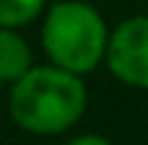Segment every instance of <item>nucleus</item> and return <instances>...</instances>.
Segmentation results:
<instances>
[{
    "mask_svg": "<svg viewBox=\"0 0 148 145\" xmlns=\"http://www.w3.org/2000/svg\"><path fill=\"white\" fill-rule=\"evenodd\" d=\"M88 91L79 74L60 66H33L11 85L8 110L19 129L30 134H63L85 112Z\"/></svg>",
    "mask_w": 148,
    "mask_h": 145,
    "instance_id": "f257e3e1",
    "label": "nucleus"
},
{
    "mask_svg": "<svg viewBox=\"0 0 148 145\" xmlns=\"http://www.w3.org/2000/svg\"><path fill=\"white\" fill-rule=\"evenodd\" d=\"M41 44L49 63L85 77L107 58L104 16L85 0H60L52 3L44 16Z\"/></svg>",
    "mask_w": 148,
    "mask_h": 145,
    "instance_id": "f03ea898",
    "label": "nucleus"
},
{
    "mask_svg": "<svg viewBox=\"0 0 148 145\" xmlns=\"http://www.w3.org/2000/svg\"><path fill=\"white\" fill-rule=\"evenodd\" d=\"M104 60L121 82L148 91V14L129 16L115 27Z\"/></svg>",
    "mask_w": 148,
    "mask_h": 145,
    "instance_id": "7ed1b4c3",
    "label": "nucleus"
},
{
    "mask_svg": "<svg viewBox=\"0 0 148 145\" xmlns=\"http://www.w3.org/2000/svg\"><path fill=\"white\" fill-rule=\"evenodd\" d=\"M33 52L27 41L16 33V27H0V82L3 85H14L19 82L30 66Z\"/></svg>",
    "mask_w": 148,
    "mask_h": 145,
    "instance_id": "20e7f679",
    "label": "nucleus"
},
{
    "mask_svg": "<svg viewBox=\"0 0 148 145\" xmlns=\"http://www.w3.org/2000/svg\"><path fill=\"white\" fill-rule=\"evenodd\" d=\"M47 0H0V27H22L44 11Z\"/></svg>",
    "mask_w": 148,
    "mask_h": 145,
    "instance_id": "39448f33",
    "label": "nucleus"
},
{
    "mask_svg": "<svg viewBox=\"0 0 148 145\" xmlns=\"http://www.w3.org/2000/svg\"><path fill=\"white\" fill-rule=\"evenodd\" d=\"M69 145H112L107 137H101V134H79V137H74V140Z\"/></svg>",
    "mask_w": 148,
    "mask_h": 145,
    "instance_id": "423d86ee",
    "label": "nucleus"
}]
</instances>
